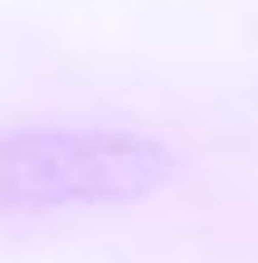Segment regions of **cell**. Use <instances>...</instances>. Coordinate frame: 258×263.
Segmentation results:
<instances>
[{
  "label": "cell",
  "instance_id": "cell-1",
  "mask_svg": "<svg viewBox=\"0 0 258 263\" xmlns=\"http://www.w3.org/2000/svg\"><path fill=\"white\" fill-rule=\"evenodd\" d=\"M181 176L166 137L127 122L0 127V219L142 205Z\"/></svg>",
  "mask_w": 258,
  "mask_h": 263
}]
</instances>
